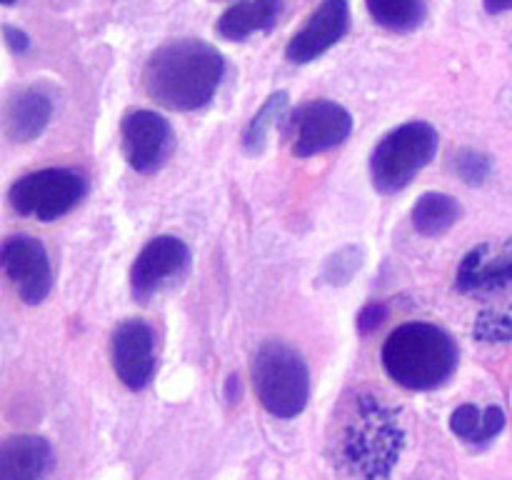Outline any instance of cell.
Segmentation results:
<instances>
[{
  "label": "cell",
  "mask_w": 512,
  "mask_h": 480,
  "mask_svg": "<svg viewBox=\"0 0 512 480\" xmlns=\"http://www.w3.org/2000/svg\"><path fill=\"white\" fill-rule=\"evenodd\" d=\"M225 73V60L205 40L183 38L160 45L145 65L143 83L150 98L175 113L210 103Z\"/></svg>",
  "instance_id": "6da1fadb"
},
{
  "label": "cell",
  "mask_w": 512,
  "mask_h": 480,
  "mask_svg": "<svg viewBox=\"0 0 512 480\" xmlns=\"http://www.w3.org/2000/svg\"><path fill=\"white\" fill-rule=\"evenodd\" d=\"M383 368L400 388L433 390L453 378L458 345L453 335L433 323H403L383 345Z\"/></svg>",
  "instance_id": "7a4b0ae2"
},
{
  "label": "cell",
  "mask_w": 512,
  "mask_h": 480,
  "mask_svg": "<svg viewBox=\"0 0 512 480\" xmlns=\"http://www.w3.org/2000/svg\"><path fill=\"white\" fill-rule=\"evenodd\" d=\"M405 433L398 415L375 398H358L355 415L343 435V460L365 480L388 478L403 450Z\"/></svg>",
  "instance_id": "3957f363"
},
{
  "label": "cell",
  "mask_w": 512,
  "mask_h": 480,
  "mask_svg": "<svg viewBox=\"0 0 512 480\" xmlns=\"http://www.w3.org/2000/svg\"><path fill=\"white\" fill-rule=\"evenodd\" d=\"M260 405L275 418H295L310 400V370L303 355L280 340L260 345L250 368Z\"/></svg>",
  "instance_id": "277c9868"
},
{
  "label": "cell",
  "mask_w": 512,
  "mask_h": 480,
  "mask_svg": "<svg viewBox=\"0 0 512 480\" xmlns=\"http://www.w3.org/2000/svg\"><path fill=\"white\" fill-rule=\"evenodd\" d=\"M438 130L425 120H410L390 130L370 155V175L380 193H400L438 153Z\"/></svg>",
  "instance_id": "5b68a950"
},
{
  "label": "cell",
  "mask_w": 512,
  "mask_h": 480,
  "mask_svg": "<svg viewBox=\"0 0 512 480\" xmlns=\"http://www.w3.org/2000/svg\"><path fill=\"white\" fill-rule=\"evenodd\" d=\"M85 195V180L68 168H45L23 175L13 183L8 203L15 213L38 218L40 223L63 218Z\"/></svg>",
  "instance_id": "8992f818"
},
{
  "label": "cell",
  "mask_w": 512,
  "mask_h": 480,
  "mask_svg": "<svg viewBox=\"0 0 512 480\" xmlns=\"http://www.w3.org/2000/svg\"><path fill=\"white\" fill-rule=\"evenodd\" d=\"M290 150L295 158H313L345 143L353 130V115L333 100H310L288 120Z\"/></svg>",
  "instance_id": "52a82bcc"
},
{
  "label": "cell",
  "mask_w": 512,
  "mask_h": 480,
  "mask_svg": "<svg viewBox=\"0 0 512 480\" xmlns=\"http://www.w3.org/2000/svg\"><path fill=\"white\" fill-rule=\"evenodd\" d=\"M0 270L28 305L43 303L53 288L48 253L33 235H10L0 243Z\"/></svg>",
  "instance_id": "ba28073f"
},
{
  "label": "cell",
  "mask_w": 512,
  "mask_h": 480,
  "mask_svg": "<svg viewBox=\"0 0 512 480\" xmlns=\"http://www.w3.org/2000/svg\"><path fill=\"white\" fill-rule=\"evenodd\" d=\"M120 143L128 165L138 173H155L173 153V128L153 110H133L120 125Z\"/></svg>",
  "instance_id": "9c48e42d"
},
{
  "label": "cell",
  "mask_w": 512,
  "mask_h": 480,
  "mask_svg": "<svg viewBox=\"0 0 512 480\" xmlns=\"http://www.w3.org/2000/svg\"><path fill=\"white\" fill-rule=\"evenodd\" d=\"M110 363L130 390L148 388L155 375V333L145 320L128 318L110 335Z\"/></svg>",
  "instance_id": "30bf717a"
},
{
  "label": "cell",
  "mask_w": 512,
  "mask_h": 480,
  "mask_svg": "<svg viewBox=\"0 0 512 480\" xmlns=\"http://www.w3.org/2000/svg\"><path fill=\"white\" fill-rule=\"evenodd\" d=\"M190 263V250L175 235H158L150 240L130 268V290L135 300H148L170 278L183 273Z\"/></svg>",
  "instance_id": "8fae6325"
},
{
  "label": "cell",
  "mask_w": 512,
  "mask_h": 480,
  "mask_svg": "<svg viewBox=\"0 0 512 480\" xmlns=\"http://www.w3.org/2000/svg\"><path fill=\"white\" fill-rule=\"evenodd\" d=\"M512 283V238L475 245L458 265L455 285L460 293H493Z\"/></svg>",
  "instance_id": "7c38bea8"
},
{
  "label": "cell",
  "mask_w": 512,
  "mask_h": 480,
  "mask_svg": "<svg viewBox=\"0 0 512 480\" xmlns=\"http://www.w3.org/2000/svg\"><path fill=\"white\" fill-rule=\"evenodd\" d=\"M348 23V0H323V3L313 10V15L308 18L305 28L293 35L285 55H288L290 63H310V60H315L318 55H323L325 50L333 48V45L348 33Z\"/></svg>",
  "instance_id": "4fadbf2b"
},
{
  "label": "cell",
  "mask_w": 512,
  "mask_h": 480,
  "mask_svg": "<svg viewBox=\"0 0 512 480\" xmlns=\"http://www.w3.org/2000/svg\"><path fill=\"white\" fill-rule=\"evenodd\" d=\"M50 118H53V98L48 95V90L30 85V88L10 95L3 115H0V123H3V133L13 143H30L43 135Z\"/></svg>",
  "instance_id": "5bb4252c"
},
{
  "label": "cell",
  "mask_w": 512,
  "mask_h": 480,
  "mask_svg": "<svg viewBox=\"0 0 512 480\" xmlns=\"http://www.w3.org/2000/svg\"><path fill=\"white\" fill-rule=\"evenodd\" d=\"M53 465V448L40 435H10L0 443V480H45Z\"/></svg>",
  "instance_id": "9a60e30c"
},
{
  "label": "cell",
  "mask_w": 512,
  "mask_h": 480,
  "mask_svg": "<svg viewBox=\"0 0 512 480\" xmlns=\"http://www.w3.org/2000/svg\"><path fill=\"white\" fill-rule=\"evenodd\" d=\"M280 15H283V0H243L220 15L215 30L220 38L235 43L260 30H270L278 23Z\"/></svg>",
  "instance_id": "2e32d148"
},
{
  "label": "cell",
  "mask_w": 512,
  "mask_h": 480,
  "mask_svg": "<svg viewBox=\"0 0 512 480\" xmlns=\"http://www.w3.org/2000/svg\"><path fill=\"white\" fill-rule=\"evenodd\" d=\"M503 428L505 413L498 405L478 408L473 403H465L455 408L453 415H450V430L460 440H468V443H488V440L498 438Z\"/></svg>",
  "instance_id": "e0dca14e"
},
{
  "label": "cell",
  "mask_w": 512,
  "mask_h": 480,
  "mask_svg": "<svg viewBox=\"0 0 512 480\" xmlns=\"http://www.w3.org/2000/svg\"><path fill=\"white\" fill-rule=\"evenodd\" d=\"M463 215L458 200L448 193H423L413 208V225L425 238L448 233Z\"/></svg>",
  "instance_id": "ac0fdd59"
},
{
  "label": "cell",
  "mask_w": 512,
  "mask_h": 480,
  "mask_svg": "<svg viewBox=\"0 0 512 480\" xmlns=\"http://www.w3.org/2000/svg\"><path fill=\"white\" fill-rule=\"evenodd\" d=\"M370 18L395 33H408L423 25L428 15L425 0H365Z\"/></svg>",
  "instance_id": "d6986e66"
},
{
  "label": "cell",
  "mask_w": 512,
  "mask_h": 480,
  "mask_svg": "<svg viewBox=\"0 0 512 480\" xmlns=\"http://www.w3.org/2000/svg\"><path fill=\"white\" fill-rule=\"evenodd\" d=\"M288 93L280 90V93H273L268 100H265L263 108L253 115V120L248 123L243 133V150L248 155H258L265 150V143H268V135L275 125L283 120L285 110H288Z\"/></svg>",
  "instance_id": "ffe728a7"
},
{
  "label": "cell",
  "mask_w": 512,
  "mask_h": 480,
  "mask_svg": "<svg viewBox=\"0 0 512 480\" xmlns=\"http://www.w3.org/2000/svg\"><path fill=\"white\" fill-rule=\"evenodd\" d=\"M360 265H363V250L355 248V245L340 248L338 253H333L325 260L323 280L328 285H348L353 275L360 270Z\"/></svg>",
  "instance_id": "44dd1931"
},
{
  "label": "cell",
  "mask_w": 512,
  "mask_h": 480,
  "mask_svg": "<svg viewBox=\"0 0 512 480\" xmlns=\"http://www.w3.org/2000/svg\"><path fill=\"white\" fill-rule=\"evenodd\" d=\"M475 338L483 343H508L512 340V308L485 310L475 323Z\"/></svg>",
  "instance_id": "7402d4cb"
},
{
  "label": "cell",
  "mask_w": 512,
  "mask_h": 480,
  "mask_svg": "<svg viewBox=\"0 0 512 480\" xmlns=\"http://www.w3.org/2000/svg\"><path fill=\"white\" fill-rule=\"evenodd\" d=\"M453 170L465 183L480 185L488 180L493 165H490V158L485 153H478L473 148H463L453 155Z\"/></svg>",
  "instance_id": "603a6c76"
},
{
  "label": "cell",
  "mask_w": 512,
  "mask_h": 480,
  "mask_svg": "<svg viewBox=\"0 0 512 480\" xmlns=\"http://www.w3.org/2000/svg\"><path fill=\"white\" fill-rule=\"evenodd\" d=\"M385 315H388V308H385L383 303H368L358 315V330L363 335L373 333V330L383 323Z\"/></svg>",
  "instance_id": "cb8c5ba5"
},
{
  "label": "cell",
  "mask_w": 512,
  "mask_h": 480,
  "mask_svg": "<svg viewBox=\"0 0 512 480\" xmlns=\"http://www.w3.org/2000/svg\"><path fill=\"white\" fill-rule=\"evenodd\" d=\"M3 35H5V43H8V48L13 50L15 55H23L25 50L30 48V38H28V35H25L23 30L13 28V25H5Z\"/></svg>",
  "instance_id": "d4e9b609"
},
{
  "label": "cell",
  "mask_w": 512,
  "mask_h": 480,
  "mask_svg": "<svg viewBox=\"0 0 512 480\" xmlns=\"http://www.w3.org/2000/svg\"><path fill=\"white\" fill-rule=\"evenodd\" d=\"M483 5L490 15H498L512 8V0H483Z\"/></svg>",
  "instance_id": "484cf974"
},
{
  "label": "cell",
  "mask_w": 512,
  "mask_h": 480,
  "mask_svg": "<svg viewBox=\"0 0 512 480\" xmlns=\"http://www.w3.org/2000/svg\"><path fill=\"white\" fill-rule=\"evenodd\" d=\"M238 395H240V383L235 375H230L228 378V400L230 403H235V400H238Z\"/></svg>",
  "instance_id": "4316f807"
},
{
  "label": "cell",
  "mask_w": 512,
  "mask_h": 480,
  "mask_svg": "<svg viewBox=\"0 0 512 480\" xmlns=\"http://www.w3.org/2000/svg\"><path fill=\"white\" fill-rule=\"evenodd\" d=\"M15 0H0V5H13Z\"/></svg>",
  "instance_id": "83f0119b"
}]
</instances>
